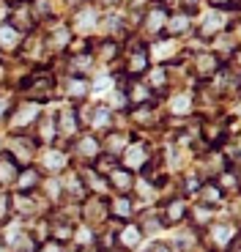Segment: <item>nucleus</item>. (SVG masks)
<instances>
[{"mask_svg": "<svg viewBox=\"0 0 241 252\" xmlns=\"http://www.w3.org/2000/svg\"><path fill=\"white\" fill-rule=\"evenodd\" d=\"M167 8L162 6H151L143 11V17H140V28H143V33H146L151 41H156V38L165 36V25H167Z\"/></svg>", "mask_w": 241, "mask_h": 252, "instance_id": "nucleus-2", "label": "nucleus"}, {"mask_svg": "<svg viewBox=\"0 0 241 252\" xmlns=\"http://www.w3.org/2000/svg\"><path fill=\"white\" fill-rule=\"evenodd\" d=\"M90 113H88V126L93 129V132H99V129H110V118H113V110L107 107V104H90Z\"/></svg>", "mask_w": 241, "mask_h": 252, "instance_id": "nucleus-20", "label": "nucleus"}, {"mask_svg": "<svg viewBox=\"0 0 241 252\" xmlns=\"http://www.w3.org/2000/svg\"><path fill=\"white\" fill-rule=\"evenodd\" d=\"M36 250L38 252H60V244H58V241H44V244H38Z\"/></svg>", "mask_w": 241, "mask_h": 252, "instance_id": "nucleus-34", "label": "nucleus"}, {"mask_svg": "<svg viewBox=\"0 0 241 252\" xmlns=\"http://www.w3.org/2000/svg\"><path fill=\"white\" fill-rule=\"evenodd\" d=\"M110 217H118V220H129L132 217V200H129V195H115L113 200H110Z\"/></svg>", "mask_w": 241, "mask_h": 252, "instance_id": "nucleus-24", "label": "nucleus"}, {"mask_svg": "<svg viewBox=\"0 0 241 252\" xmlns=\"http://www.w3.org/2000/svg\"><path fill=\"white\" fill-rule=\"evenodd\" d=\"M126 134H123V132H110L107 134V143H104L102 145V151L104 154H110V157H118V154H123V148H126Z\"/></svg>", "mask_w": 241, "mask_h": 252, "instance_id": "nucleus-27", "label": "nucleus"}, {"mask_svg": "<svg viewBox=\"0 0 241 252\" xmlns=\"http://www.w3.org/2000/svg\"><path fill=\"white\" fill-rule=\"evenodd\" d=\"M195 31V17L189 11H181V14H167V25H165V36L170 38H181L186 33Z\"/></svg>", "mask_w": 241, "mask_h": 252, "instance_id": "nucleus-7", "label": "nucleus"}, {"mask_svg": "<svg viewBox=\"0 0 241 252\" xmlns=\"http://www.w3.org/2000/svg\"><path fill=\"white\" fill-rule=\"evenodd\" d=\"M96 69V58L93 52L88 50H80V52H69V77H85Z\"/></svg>", "mask_w": 241, "mask_h": 252, "instance_id": "nucleus-8", "label": "nucleus"}, {"mask_svg": "<svg viewBox=\"0 0 241 252\" xmlns=\"http://www.w3.org/2000/svg\"><path fill=\"white\" fill-rule=\"evenodd\" d=\"M123 151H126V157H123V167H126V170H140V167L151 159L146 143H129Z\"/></svg>", "mask_w": 241, "mask_h": 252, "instance_id": "nucleus-14", "label": "nucleus"}, {"mask_svg": "<svg viewBox=\"0 0 241 252\" xmlns=\"http://www.w3.org/2000/svg\"><path fill=\"white\" fill-rule=\"evenodd\" d=\"M209 233V250H214V252H219V250H228V244L236 239V230L233 227H222V225H216V227H211V230H206Z\"/></svg>", "mask_w": 241, "mask_h": 252, "instance_id": "nucleus-19", "label": "nucleus"}, {"mask_svg": "<svg viewBox=\"0 0 241 252\" xmlns=\"http://www.w3.org/2000/svg\"><path fill=\"white\" fill-rule=\"evenodd\" d=\"M0 154H3V145H0Z\"/></svg>", "mask_w": 241, "mask_h": 252, "instance_id": "nucleus-38", "label": "nucleus"}, {"mask_svg": "<svg viewBox=\"0 0 241 252\" xmlns=\"http://www.w3.org/2000/svg\"><path fill=\"white\" fill-rule=\"evenodd\" d=\"M170 107H173V113H189L192 101H189V96H176V99L170 101Z\"/></svg>", "mask_w": 241, "mask_h": 252, "instance_id": "nucleus-31", "label": "nucleus"}, {"mask_svg": "<svg viewBox=\"0 0 241 252\" xmlns=\"http://www.w3.org/2000/svg\"><path fill=\"white\" fill-rule=\"evenodd\" d=\"M8 208H11V197H8V195H0V225L8 220Z\"/></svg>", "mask_w": 241, "mask_h": 252, "instance_id": "nucleus-33", "label": "nucleus"}, {"mask_svg": "<svg viewBox=\"0 0 241 252\" xmlns=\"http://www.w3.org/2000/svg\"><path fill=\"white\" fill-rule=\"evenodd\" d=\"M140 239H143V233H140V227H134V225L120 227L118 233H115V241H118L123 250H134V247L140 244Z\"/></svg>", "mask_w": 241, "mask_h": 252, "instance_id": "nucleus-25", "label": "nucleus"}, {"mask_svg": "<svg viewBox=\"0 0 241 252\" xmlns=\"http://www.w3.org/2000/svg\"><path fill=\"white\" fill-rule=\"evenodd\" d=\"M71 38H74V33L69 31L66 25L55 28V31H50L41 41H44V50L47 52H66L71 47Z\"/></svg>", "mask_w": 241, "mask_h": 252, "instance_id": "nucleus-11", "label": "nucleus"}, {"mask_svg": "<svg viewBox=\"0 0 241 252\" xmlns=\"http://www.w3.org/2000/svg\"><path fill=\"white\" fill-rule=\"evenodd\" d=\"M3 77H6V63L0 61V80H3Z\"/></svg>", "mask_w": 241, "mask_h": 252, "instance_id": "nucleus-36", "label": "nucleus"}, {"mask_svg": "<svg viewBox=\"0 0 241 252\" xmlns=\"http://www.w3.org/2000/svg\"><path fill=\"white\" fill-rule=\"evenodd\" d=\"M93 58L96 61H104V63L115 61V58H120V44L115 38H102L99 47H96V52H93Z\"/></svg>", "mask_w": 241, "mask_h": 252, "instance_id": "nucleus-23", "label": "nucleus"}, {"mask_svg": "<svg viewBox=\"0 0 241 252\" xmlns=\"http://www.w3.org/2000/svg\"><path fill=\"white\" fill-rule=\"evenodd\" d=\"M93 25H96V11L93 8H88V6L74 8V17H71V25H69V31L74 33V36L85 38L90 31H93Z\"/></svg>", "mask_w": 241, "mask_h": 252, "instance_id": "nucleus-10", "label": "nucleus"}, {"mask_svg": "<svg viewBox=\"0 0 241 252\" xmlns=\"http://www.w3.org/2000/svg\"><path fill=\"white\" fill-rule=\"evenodd\" d=\"M120 61H123V71H120V74L132 77V80H137L140 74H146V71H148V66H151L146 47H140V44H137V50L126 52V55H120Z\"/></svg>", "mask_w": 241, "mask_h": 252, "instance_id": "nucleus-5", "label": "nucleus"}, {"mask_svg": "<svg viewBox=\"0 0 241 252\" xmlns=\"http://www.w3.org/2000/svg\"><path fill=\"white\" fill-rule=\"evenodd\" d=\"M80 252H93V250H80Z\"/></svg>", "mask_w": 241, "mask_h": 252, "instance_id": "nucleus-37", "label": "nucleus"}, {"mask_svg": "<svg viewBox=\"0 0 241 252\" xmlns=\"http://www.w3.org/2000/svg\"><path fill=\"white\" fill-rule=\"evenodd\" d=\"M36 140L33 137H28V132H17L11 137V143H8V157L14 159V162L19 164V167H28L30 164V159H33V154H36Z\"/></svg>", "mask_w": 241, "mask_h": 252, "instance_id": "nucleus-3", "label": "nucleus"}, {"mask_svg": "<svg viewBox=\"0 0 241 252\" xmlns=\"http://www.w3.org/2000/svg\"><path fill=\"white\" fill-rule=\"evenodd\" d=\"M17 173H19V164L14 162L8 154H0V184L8 187V184L17 181Z\"/></svg>", "mask_w": 241, "mask_h": 252, "instance_id": "nucleus-26", "label": "nucleus"}, {"mask_svg": "<svg viewBox=\"0 0 241 252\" xmlns=\"http://www.w3.org/2000/svg\"><path fill=\"white\" fill-rule=\"evenodd\" d=\"M14 104H17V101L6 99V96H0V121H3V118H8V115H11Z\"/></svg>", "mask_w": 241, "mask_h": 252, "instance_id": "nucleus-32", "label": "nucleus"}, {"mask_svg": "<svg viewBox=\"0 0 241 252\" xmlns=\"http://www.w3.org/2000/svg\"><path fill=\"white\" fill-rule=\"evenodd\" d=\"M33 126H38V134H33L36 145L55 143L58 129H55V115H52V113H38V118H36V124H33Z\"/></svg>", "mask_w": 241, "mask_h": 252, "instance_id": "nucleus-13", "label": "nucleus"}, {"mask_svg": "<svg viewBox=\"0 0 241 252\" xmlns=\"http://www.w3.org/2000/svg\"><path fill=\"white\" fill-rule=\"evenodd\" d=\"M186 203L181 200V197H173V200H167L165 203V208H162V222L165 225H176V222H181V220H186Z\"/></svg>", "mask_w": 241, "mask_h": 252, "instance_id": "nucleus-18", "label": "nucleus"}, {"mask_svg": "<svg viewBox=\"0 0 241 252\" xmlns=\"http://www.w3.org/2000/svg\"><path fill=\"white\" fill-rule=\"evenodd\" d=\"M80 113H77L74 107H66L60 110V113L55 115V129H58V137H63V140H71L77 137V132H80Z\"/></svg>", "mask_w": 241, "mask_h": 252, "instance_id": "nucleus-6", "label": "nucleus"}, {"mask_svg": "<svg viewBox=\"0 0 241 252\" xmlns=\"http://www.w3.org/2000/svg\"><path fill=\"white\" fill-rule=\"evenodd\" d=\"M71 151L83 159H96L102 154V143H99L93 134H80V137H74V143H71Z\"/></svg>", "mask_w": 241, "mask_h": 252, "instance_id": "nucleus-15", "label": "nucleus"}, {"mask_svg": "<svg viewBox=\"0 0 241 252\" xmlns=\"http://www.w3.org/2000/svg\"><path fill=\"white\" fill-rule=\"evenodd\" d=\"M107 181L113 184V189H115V195H129L132 192V170H126V167H115L113 173L107 176Z\"/></svg>", "mask_w": 241, "mask_h": 252, "instance_id": "nucleus-21", "label": "nucleus"}, {"mask_svg": "<svg viewBox=\"0 0 241 252\" xmlns=\"http://www.w3.org/2000/svg\"><path fill=\"white\" fill-rule=\"evenodd\" d=\"M85 184H83V178H80V173H69L66 176V187H63V195L66 197H71V200H80V197L85 195Z\"/></svg>", "mask_w": 241, "mask_h": 252, "instance_id": "nucleus-29", "label": "nucleus"}, {"mask_svg": "<svg viewBox=\"0 0 241 252\" xmlns=\"http://www.w3.org/2000/svg\"><path fill=\"white\" fill-rule=\"evenodd\" d=\"M222 58L219 55H214V52H197L195 55V71H197V77H200V80H214V74L219 69H222Z\"/></svg>", "mask_w": 241, "mask_h": 252, "instance_id": "nucleus-9", "label": "nucleus"}, {"mask_svg": "<svg viewBox=\"0 0 241 252\" xmlns=\"http://www.w3.org/2000/svg\"><path fill=\"white\" fill-rule=\"evenodd\" d=\"M90 94V82L85 80V77H69V85H66V96H69L74 104H80V101L85 99V96Z\"/></svg>", "mask_w": 241, "mask_h": 252, "instance_id": "nucleus-22", "label": "nucleus"}, {"mask_svg": "<svg viewBox=\"0 0 241 252\" xmlns=\"http://www.w3.org/2000/svg\"><path fill=\"white\" fill-rule=\"evenodd\" d=\"M66 162H69V154L60 151V148H50L44 157V164H47V170L50 173H60L66 167Z\"/></svg>", "mask_w": 241, "mask_h": 252, "instance_id": "nucleus-28", "label": "nucleus"}, {"mask_svg": "<svg viewBox=\"0 0 241 252\" xmlns=\"http://www.w3.org/2000/svg\"><path fill=\"white\" fill-rule=\"evenodd\" d=\"M17 192H36L38 184H41V170H36L33 164H28V167H19L17 173Z\"/></svg>", "mask_w": 241, "mask_h": 252, "instance_id": "nucleus-16", "label": "nucleus"}, {"mask_svg": "<svg viewBox=\"0 0 241 252\" xmlns=\"http://www.w3.org/2000/svg\"><path fill=\"white\" fill-rule=\"evenodd\" d=\"M22 38L25 36H22L17 28L3 22V25H0V52H17L19 47H22Z\"/></svg>", "mask_w": 241, "mask_h": 252, "instance_id": "nucleus-17", "label": "nucleus"}, {"mask_svg": "<svg viewBox=\"0 0 241 252\" xmlns=\"http://www.w3.org/2000/svg\"><path fill=\"white\" fill-rule=\"evenodd\" d=\"M55 74H52L50 69H41L38 66L33 74H25V80L19 82V91L25 94L28 101H36V104H41V101H47L52 96V91H55Z\"/></svg>", "mask_w": 241, "mask_h": 252, "instance_id": "nucleus-1", "label": "nucleus"}, {"mask_svg": "<svg viewBox=\"0 0 241 252\" xmlns=\"http://www.w3.org/2000/svg\"><path fill=\"white\" fill-rule=\"evenodd\" d=\"M214 8H219V11H230L236 17V11H239V0H209Z\"/></svg>", "mask_w": 241, "mask_h": 252, "instance_id": "nucleus-30", "label": "nucleus"}, {"mask_svg": "<svg viewBox=\"0 0 241 252\" xmlns=\"http://www.w3.org/2000/svg\"><path fill=\"white\" fill-rule=\"evenodd\" d=\"M11 28H17L22 36H30L33 31H36V17H33V11H30V6H19L17 11H11L8 14V19H6Z\"/></svg>", "mask_w": 241, "mask_h": 252, "instance_id": "nucleus-12", "label": "nucleus"}, {"mask_svg": "<svg viewBox=\"0 0 241 252\" xmlns=\"http://www.w3.org/2000/svg\"><path fill=\"white\" fill-rule=\"evenodd\" d=\"M8 6H25V3H30V0H6Z\"/></svg>", "mask_w": 241, "mask_h": 252, "instance_id": "nucleus-35", "label": "nucleus"}, {"mask_svg": "<svg viewBox=\"0 0 241 252\" xmlns=\"http://www.w3.org/2000/svg\"><path fill=\"white\" fill-rule=\"evenodd\" d=\"M228 25H230L228 11L211 8V11H206L203 19H200V25H197V36H200V38H214L216 33H222Z\"/></svg>", "mask_w": 241, "mask_h": 252, "instance_id": "nucleus-4", "label": "nucleus"}]
</instances>
